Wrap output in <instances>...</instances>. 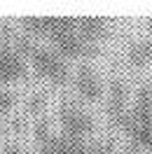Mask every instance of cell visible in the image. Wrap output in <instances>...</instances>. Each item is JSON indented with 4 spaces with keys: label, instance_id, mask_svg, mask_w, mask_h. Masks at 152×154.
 <instances>
[{
    "label": "cell",
    "instance_id": "cell-12",
    "mask_svg": "<svg viewBox=\"0 0 152 154\" xmlns=\"http://www.w3.org/2000/svg\"><path fill=\"white\" fill-rule=\"evenodd\" d=\"M145 30L152 35V17H147V19H145Z\"/></svg>",
    "mask_w": 152,
    "mask_h": 154
},
{
    "label": "cell",
    "instance_id": "cell-2",
    "mask_svg": "<svg viewBox=\"0 0 152 154\" xmlns=\"http://www.w3.org/2000/svg\"><path fill=\"white\" fill-rule=\"evenodd\" d=\"M105 117L124 135L129 152L152 154V82H141L129 98L126 82L115 75L105 91Z\"/></svg>",
    "mask_w": 152,
    "mask_h": 154
},
{
    "label": "cell",
    "instance_id": "cell-5",
    "mask_svg": "<svg viewBox=\"0 0 152 154\" xmlns=\"http://www.w3.org/2000/svg\"><path fill=\"white\" fill-rule=\"evenodd\" d=\"M56 124L59 131L70 138H96L98 133V119L84 103L75 98H61L56 107Z\"/></svg>",
    "mask_w": 152,
    "mask_h": 154
},
{
    "label": "cell",
    "instance_id": "cell-8",
    "mask_svg": "<svg viewBox=\"0 0 152 154\" xmlns=\"http://www.w3.org/2000/svg\"><path fill=\"white\" fill-rule=\"evenodd\" d=\"M150 61H152V40L136 38L133 42H129V47H126V63L133 70H143Z\"/></svg>",
    "mask_w": 152,
    "mask_h": 154
},
{
    "label": "cell",
    "instance_id": "cell-7",
    "mask_svg": "<svg viewBox=\"0 0 152 154\" xmlns=\"http://www.w3.org/2000/svg\"><path fill=\"white\" fill-rule=\"evenodd\" d=\"M28 61L12 42L0 38V84L10 87L14 82H24L28 77Z\"/></svg>",
    "mask_w": 152,
    "mask_h": 154
},
{
    "label": "cell",
    "instance_id": "cell-3",
    "mask_svg": "<svg viewBox=\"0 0 152 154\" xmlns=\"http://www.w3.org/2000/svg\"><path fill=\"white\" fill-rule=\"evenodd\" d=\"M0 38L12 42L14 47L19 49L21 54H24V58L28 61L30 70L40 79H45L49 84H56V87L70 84V77H73L70 61L63 58L56 49H52L42 40L28 35L17 23H0Z\"/></svg>",
    "mask_w": 152,
    "mask_h": 154
},
{
    "label": "cell",
    "instance_id": "cell-11",
    "mask_svg": "<svg viewBox=\"0 0 152 154\" xmlns=\"http://www.w3.org/2000/svg\"><path fill=\"white\" fill-rule=\"evenodd\" d=\"M0 154H30L28 147L19 140H5L2 147H0Z\"/></svg>",
    "mask_w": 152,
    "mask_h": 154
},
{
    "label": "cell",
    "instance_id": "cell-10",
    "mask_svg": "<svg viewBox=\"0 0 152 154\" xmlns=\"http://www.w3.org/2000/svg\"><path fill=\"white\" fill-rule=\"evenodd\" d=\"M45 105H47V96H45L42 91H35V94L28 96V100H26V110H28L30 115H40V112L45 110Z\"/></svg>",
    "mask_w": 152,
    "mask_h": 154
},
{
    "label": "cell",
    "instance_id": "cell-9",
    "mask_svg": "<svg viewBox=\"0 0 152 154\" xmlns=\"http://www.w3.org/2000/svg\"><path fill=\"white\" fill-rule=\"evenodd\" d=\"M17 103H19V96H17L10 87L0 84V122H2V119H7V117L14 112Z\"/></svg>",
    "mask_w": 152,
    "mask_h": 154
},
{
    "label": "cell",
    "instance_id": "cell-1",
    "mask_svg": "<svg viewBox=\"0 0 152 154\" xmlns=\"http://www.w3.org/2000/svg\"><path fill=\"white\" fill-rule=\"evenodd\" d=\"M21 30L42 40L68 61L89 63L105 40L112 35L115 21L110 17H21Z\"/></svg>",
    "mask_w": 152,
    "mask_h": 154
},
{
    "label": "cell",
    "instance_id": "cell-4",
    "mask_svg": "<svg viewBox=\"0 0 152 154\" xmlns=\"http://www.w3.org/2000/svg\"><path fill=\"white\" fill-rule=\"evenodd\" d=\"M33 143L38 154H115V138H70L63 135L45 115L33 122Z\"/></svg>",
    "mask_w": 152,
    "mask_h": 154
},
{
    "label": "cell",
    "instance_id": "cell-6",
    "mask_svg": "<svg viewBox=\"0 0 152 154\" xmlns=\"http://www.w3.org/2000/svg\"><path fill=\"white\" fill-rule=\"evenodd\" d=\"M70 87L75 89L77 98L84 103H101L105 98V91H108V84L103 82L101 72L91 63H80L73 70Z\"/></svg>",
    "mask_w": 152,
    "mask_h": 154
}]
</instances>
